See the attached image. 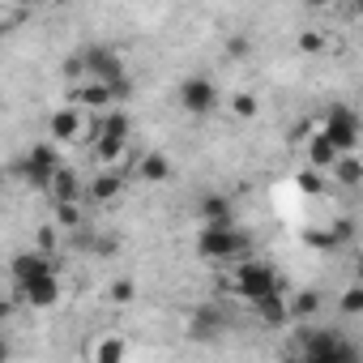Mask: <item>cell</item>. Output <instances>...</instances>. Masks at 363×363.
<instances>
[{
    "instance_id": "1",
    "label": "cell",
    "mask_w": 363,
    "mask_h": 363,
    "mask_svg": "<svg viewBox=\"0 0 363 363\" xmlns=\"http://www.w3.org/2000/svg\"><path fill=\"white\" fill-rule=\"evenodd\" d=\"M295 363H363V350L350 333L333 325H312L295 333Z\"/></svg>"
},
{
    "instance_id": "2",
    "label": "cell",
    "mask_w": 363,
    "mask_h": 363,
    "mask_svg": "<svg viewBox=\"0 0 363 363\" xmlns=\"http://www.w3.org/2000/svg\"><path fill=\"white\" fill-rule=\"evenodd\" d=\"M223 286H231L235 299L257 303V299L282 291V274H278L274 261H240V265L231 269V278H223Z\"/></svg>"
},
{
    "instance_id": "3",
    "label": "cell",
    "mask_w": 363,
    "mask_h": 363,
    "mask_svg": "<svg viewBox=\"0 0 363 363\" xmlns=\"http://www.w3.org/2000/svg\"><path fill=\"white\" fill-rule=\"evenodd\" d=\"M60 167H65V158H60V145H52V141H35V145H26L9 162V171L22 179V184H30V189H48Z\"/></svg>"
},
{
    "instance_id": "4",
    "label": "cell",
    "mask_w": 363,
    "mask_h": 363,
    "mask_svg": "<svg viewBox=\"0 0 363 363\" xmlns=\"http://www.w3.org/2000/svg\"><path fill=\"white\" fill-rule=\"evenodd\" d=\"M248 244H252V235L240 223H218V227H201L197 231V252L206 261H218V265L240 261L248 252Z\"/></svg>"
},
{
    "instance_id": "5",
    "label": "cell",
    "mask_w": 363,
    "mask_h": 363,
    "mask_svg": "<svg viewBox=\"0 0 363 363\" xmlns=\"http://www.w3.org/2000/svg\"><path fill=\"white\" fill-rule=\"evenodd\" d=\"M69 69H73V73H86V82H103V86L128 82L124 60H120V52H111V48H86Z\"/></svg>"
},
{
    "instance_id": "6",
    "label": "cell",
    "mask_w": 363,
    "mask_h": 363,
    "mask_svg": "<svg viewBox=\"0 0 363 363\" xmlns=\"http://www.w3.org/2000/svg\"><path fill=\"white\" fill-rule=\"evenodd\" d=\"M316 133L337 150V154H354V145H359V133H363V124H359V116H354V107H329L325 111V120L316 124Z\"/></svg>"
},
{
    "instance_id": "7",
    "label": "cell",
    "mask_w": 363,
    "mask_h": 363,
    "mask_svg": "<svg viewBox=\"0 0 363 363\" xmlns=\"http://www.w3.org/2000/svg\"><path fill=\"white\" fill-rule=\"evenodd\" d=\"M175 103L184 107L189 116H210V111H218V103H223V90L214 86V77H206V73H193V77H184V82H179V94H175Z\"/></svg>"
},
{
    "instance_id": "8",
    "label": "cell",
    "mask_w": 363,
    "mask_h": 363,
    "mask_svg": "<svg viewBox=\"0 0 363 363\" xmlns=\"http://www.w3.org/2000/svg\"><path fill=\"white\" fill-rule=\"evenodd\" d=\"M189 337L193 342H201V346H214L218 337H227V329H231V312L223 308V303H197L193 312H189Z\"/></svg>"
},
{
    "instance_id": "9",
    "label": "cell",
    "mask_w": 363,
    "mask_h": 363,
    "mask_svg": "<svg viewBox=\"0 0 363 363\" xmlns=\"http://www.w3.org/2000/svg\"><path fill=\"white\" fill-rule=\"evenodd\" d=\"M124 189H128V171H124V167H116V171H94L86 184H82V201H90V206H111L116 197H124Z\"/></svg>"
},
{
    "instance_id": "10",
    "label": "cell",
    "mask_w": 363,
    "mask_h": 363,
    "mask_svg": "<svg viewBox=\"0 0 363 363\" xmlns=\"http://www.w3.org/2000/svg\"><path fill=\"white\" fill-rule=\"evenodd\" d=\"M48 274H56V261H52L48 252H39V248H26V252H18V257L9 261L13 291H18V286H30V282H39V278H48Z\"/></svg>"
},
{
    "instance_id": "11",
    "label": "cell",
    "mask_w": 363,
    "mask_h": 363,
    "mask_svg": "<svg viewBox=\"0 0 363 363\" xmlns=\"http://www.w3.org/2000/svg\"><path fill=\"white\" fill-rule=\"evenodd\" d=\"M48 141L60 145V141H86V111L77 107H60L48 116Z\"/></svg>"
},
{
    "instance_id": "12",
    "label": "cell",
    "mask_w": 363,
    "mask_h": 363,
    "mask_svg": "<svg viewBox=\"0 0 363 363\" xmlns=\"http://www.w3.org/2000/svg\"><path fill=\"white\" fill-rule=\"evenodd\" d=\"M60 295H65V291H60V278L48 274V278H39V282H30V286H18V291H13V303L43 312V308H56Z\"/></svg>"
},
{
    "instance_id": "13",
    "label": "cell",
    "mask_w": 363,
    "mask_h": 363,
    "mask_svg": "<svg viewBox=\"0 0 363 363\" xmlns=\"http://www.w3.org/2000/svg\"><path fill=\"white\" fill-rule=\"evenodd\" d=\"M43 193L52 197V206H82V175L65 162V167L52 175V184H48Z\"/></svg>"
},
{
    "instance_id": "14",
    "label": "cell",
    "mask_w": 363,
    "mask_h": 363,
    "mask_svg": "<svg viewBox=\"0 0 363 363\" xmlns=\"http://www.w3.org/2000/svg\"><path fill=\"white\" fill-rule=\"evenodd\" d=\"M73 103H77V111L103 116V111H111V107H116V94H111V86H103V82H86V86H77V90H73Z\"/></svg>"
},
{
    "instance_id": "15",
    "label": "cell",
    "mask_w": 363,
    "mask_h": 363,
    "mask_svg": "<svg viewBox=\"0 0 363 363\" xmlns=\"http://www.w3.org/2000/svg\"><path fill=\"white\" fill-rule=\"evenodd\" d=\"M252 312H257V320L261 325H274V329H282V325H291V308H286V291H274V295H265V299H257V303H248Z\"/></svg>"
},
{
    "instance_id": "16",
    "label": "cell",
    "mask_w": 363,
    "mask_h": 363,
    "mask_svg": "<svg viewBox=\"0 0 363 363\" xmlns=\"http://www.w3.org/2000/svg\"><path fill=\"white\" fill-rule=\"evenodd\" d=\"M197 214H201V227H218V223H235V214H231V201H227L223 193H210V197H201V206H197Z\"/></svg>"
},
{
    "instance_id": "17",
    "label": "cell",
    "mask_w": 363,
    "mask_h": 363,
    "mask_svg": "<svg viewBox=\"0 0 363 363\" xmlns=\"http://www.w3.org/2000/svg\"><path fill=\"white\" fill-rule=\"evenodd\" d=\"M128 359V342L120 333H107L90 346V363H124Z\"/></svg>"
},
{
    "instance_id": "18",
    "label": "cell",
    "mask_w": 363,
    "mask_h": 363,
    "mask_svg": "<svg viewBox=\"0 0 363 363\" xmlns=\"http://www.w3.org/2000/svg\"><path fill=\"white\" fill-rule=\"evenodd\" d=\"M137 179H145V184H167L171 179V158L167 154H145L137 167H133Z\"/></svg>"
},
{
    "instance_id": "19",
    "label": "cell",
    "mask_w": 363,
    "mask_h": 363,
    "mask_svg": "<svg viewBox=\"0 0 363 363\" xmlns=\"http://www.w3.org/2000/svg\"><path fill=\"white\" fill-rule=\"evenodd\" d=\"M303 141H308V167H312V171H325V175H329V167H333V162H337L342 154H337V150H333V145H329V141H325L320 133H312V137H303Z\"/></svg>"
},
{
    "instance_id": "20",
    "label": "cell",
    "mask_w": 363,
    "mask_h": 363,
    "mask_svg": "<svg viewBox=\"0 0 363 363\" xmlns=\"http://www.w3.org/2000/svg\"><path fill=\"white\" fill-rule=\"evenodd\" d=\"M320 291H295V295H286V308H291V320H308V316H316L320 312Z\"/></svg>"
},
{
    "instance_id": "21",
    "label": "cell",
    "mask_w": 363,
    "mask_h": 363,
    "mask_svg": "<svg viewBox=\"0 0 363 363\" xmlns=\"http://www.w3.org/2000/svg\"><path fill=\"white\" fill-rule=\"evenodd\" d=\"M329 175L337 179L342 189H354L359 179H363V162H359V154H342V158H337V162L329 167Z\"/></svg>"
},
{
    "instance_id": "22",
    "label": "cell",
    "mask_w": 363,
    "mask_h": 363,
    "mask_svg": "<svg viewBox=\"0 0 363 363\" xmlns=\"http://www.w3.org/2000/svg\"><path fill=\"white\" fill-rule=\"evenodd\" d=\"M227 107H231L240 120H252V116L261 111V103H257V94H252V90H240V94H231V99H227Z\"/></svg>"
},
{
    "instance_id": "23",
    "label": "cell",
    "mask_w": 363,
    "mask_h": 363,
    "mask_svg": "<svg viewBox=\"0 0 363 363\" xmlns=\"http://www.w3.org/2000/svg\"><path fill=\"white\" fill-rule=\"evenodd\" d=\"M337 308H342V316H363V286H359V282H350V286L342 291Z\"/></svg>"
},
{
    "instance_id": "24",
    "label": "cell",
    "mask_w": 363,
    "mask_h": 363,
    "mask_svg": "<svg viewBox=\"0 0 363 363\" xmlns=\"http://www.w3.org/2000/svg\"><path fill=\"white\" fill-rule=\"evenodd\" d=\"M82 218H86V214H82V206H56V223H60V227H69V231H73V227H82Z\"/></svg>"
},
{
    "instance_id": "25",
    "label": "cell",
    "mask_w": 363,
    "mask_h": 363,
    "mask_svg": "<svg viewBox=\"0 0 363 363\" xmlns=\"http://www.w3.org/2000/svg\"><path fill=\"white\" fill-rule=\"evenodd\" d=\"M107 295H111V299H116V303H128V299H133V295H137V286H133V278H116V282H111V291H107Z\"/></svg>"
},
{
    "instance_id": "26",
    "label": "cell",
    "mask_w": 363,
    "mask_h": 363,
    "mask_svg": "<svg viewBox=\"0 0 363 363\" xmlns=\"http://www.w3.org/2000/svg\"><path fill=\"white\" fill-rule=\"evenodd\" d=\"M299 48H303V52H325V35H320V30H303V35H299Z\"/></svg>"
},
{
    "instance_id": "27",
    "label": "cell",
    "mask_w": 363,
    "mask_h": 363,
    "mask_svg": "<svg viewBox=\"0 0 363 363\" xmlns=\"http://www.w3.org/2000/svg\"><path fill=\"white\" fill-rule=\"evenodd\" d=\"M9 354H13V346H9V337L0 333V363H9Z\"/></svg>"
},
{
    "instance_id": "28",
    "label": "cell",
    "mask_w": 363,
    "mask_h": 363,
    "mask_svg": "<svg viewBox=\"0 0 363 363\" xmlns=\"http://www.w3.org/2000/svg\"><path fill=\"white\" fill-rule=\"evenodd\" d=\"M13 316V299H0V320H9Z\"/></svg>"
},
{
    "instance_id": "29",
    "label": "cell",
    "mask_w": 363,
    "mask_h": 363,
    "mask_svg": "<svg viewBox=\"0 0 363 363\" xmlns=\"http://www.w3.org/2000/svg\"><path fill=\"white\" fill-rule=\"evenodd\" d=\"M0 197H5V167H0Z\"/></svg>"
}]
</instances>
